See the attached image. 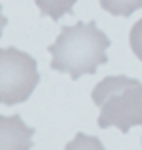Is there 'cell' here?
I'll return each mask as SVG.
<instances>
[{
    "instance_id": "obj_1",
    "label": "cell",
    "mask_w": 142,
    "mask_h": 150,
    "mask_svg": "<svg viewBox=\"0 0 142 150\" xmlns=\"http://www.w3.org/2000/svg\"><path fill=\"white\" fill-rule=\"evenodd\" d=\"M111 40L98 29L96 21H77L73 27H62L60 35L48 46L52 54L50 67L67 73L73 81L83 75L96 73L98 66L108 62V48Z\"/></svg>"
},
{
    "instance_id": "obj_2",
    "label": "cell",
    "mask_w": 142,
    "mask_h": 150,
    "mask_svg": "<svg viewBox=\"0 0 142 150\" xmlns=\"http://www.w3.org/2000/svg\"><path fill=\"white\" fill-rule=\"evenodd\" d=\"M90 96L100 108L96 119L100 129L117 127L121 133H129L131 127L142 125V81L110 75L94 85Z\"/></svg>"
},
{
    "instance_id": "obj_3",
    "label": "cell",
    "mask_w": 142,
    "mask_h": 150,
    "mask_svg": "<svg viewBox=\"0 0 142 150\" xmlns=\"http://www.w3.org/2000/svg\"><path fill=\"white\" fill-rule=\"evenodd\" d=\"M40 81L37 60L15 46L0 50V102L4 106L21 104L33 94Z\"/></svg>"
},
{
    "instance_id": "obj_4",
    "label": "cell",
    "mask_w": 142,
    "mask_h": 150,
    "mask_svg": "<svg viewBox=\"0 0 142 150\" xmlns=\"http://www.w3.org/2000/svg\"><path fill=\"white\" fill-rule=\"evenodd\" d=\"M35 129L23 123L21 115H0V150H31Z\"/></svg>"
},
{
    "instance_id": "obj_5",
    "label": "cell",
    "mask_w": 142,
    "mask_h": 150,
    "mask_svg": "<svg viewBox=\"0 0 142 150\" xmlns=\"http://www.w3.org/2000/svg\"><path fill=\"white\" fill-rule=\"evenodd\" d=\"M39 6L40 16H48L54 21H60L63 16L73 12V6L77 4V0H33Z\"/></svg>"
},
{
    "instance_id": "obj_6",
    "label": "cell",
    "mask_w": 142,
    "mask_h": 150,
    "mask_svg": "<svg viewBox=\"0 0 142 150\" xmlns=\"http://www.w3.org/2000/svg\"><path fill=\"white\" fill-rule=\"evenodd\" d=\"M98 2L108 13L119 18H129L131 13L142 8V0H98Z\"/></svg>"
},
{
    "instance_id": "obj_7",
    "label": "cell",
    "mask_w": 142,
    "mask_h": 150,
    "mask_svg": "<svg viewBox=\"0 0 142 150\" xmlns=\"http://www.w3.org/2000/svg\"><path fill=\"white\" fill-rule=\"evenodd\" d=\"M65 150H106V148H104V144L100 142L98 137L77 133L73 137V141H69L65 144Z\"/></svg>"
},
{
    "instance_id": "obj_8",
    "label": "cell",
    "mask_w": 142,
    "mask_h": 150,
    "mask_svg": "<svg viewBox=\"0 0 142 150\" xmlns=\"http://www.w3.org/2000/svg\"><path fill=\"white\" fill-rule=\"evenodd\" d=\"M129 44H131V50L133 54L142 62V18L131 27V33H129Z\"/></svg>"
}]
</instances>
